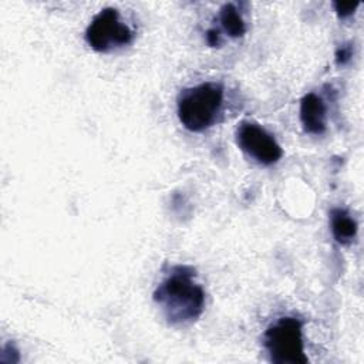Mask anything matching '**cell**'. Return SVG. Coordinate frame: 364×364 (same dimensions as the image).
Listing matches in <instances>:
<instances>
[{
  "instance_id": "obj_4",
  "label": "cell",
  "mask_w": 364,
  "mask_h": 364,
  "mask_svg": "<svg viewBox=\"0 0 364 364\" xmlns=\"http://www.w3.org/2000/svg\"><path fill=\"white\" fill-rule=\"evenodd\" d=\"M84 38L97 53H109L132 43L134 31L119 18L114 7L100 10L85 28Z\"/></svg>"
},
{
  "instance_id": "obj_8",
  "label": "cell",
  "mask_w": 364,
  "mask_h": 364,
  "mask_svg": "<svg viewBox=\"0 0 364 364\" xmlns=\"http://www.w3.org/2000/svg\"><path fill=\"white\" fill-rule=\"evenodd\" d=\"M219 23L232 38H239L246 34L245 20L233 3H225L219 9Z\"/></svg>"
},
{
  "instance_id": "obj_6",
  "label": "cell",
  "mask_w": 364,
  "mask_h": 364,
  "mask_svg": "<svg viewBox=\"0 0 364 364\" xmlns=\"http://www.w3.org/2000/svg\"><path fill=\"white\" fill-rule=\"evenodd\" d=\"M326 104L316 92H307L300 100V122L304 132L310 135H323L327 129Z\"/></svg>"
},
{
  "instance_id": "obj_7",
  "label": "cell",
  "mask_w": 364,
  "mask_h": 364,
  "mask_svg": "<svg viewBox=\"0 0 364 364\" xmlns=\"http://www.w3.org/2000/svg\"><path fill=\"white\" fill-rule=\"evenodd\" d=\"M330 229L334 240L343 246L351 245L357 236V220L344 208H333L330 210Z\"/></svg>"
},
{
  "instance_id": "obj_3",
  "label": "cell",
  "mask_w": 364,
  "mask_h": 364,
  "mask_svg": "<svg viewBox=\"0 0 364 364\" xmlns=\"http://www.w3.org/2000/svg\"><path fill=\"white\" fill-rule=\"evenodd\" d=\"M263 346L274 364H306L303 323L294 316H284L272 323L263 333Z\"/></svg>"
},
{
  "instance_id": "obj_5",
  "label": "cell",
  "mask_w": 364,
  "mask_h": 364,
  "mask_svg": "<svg viewBox=\"0 0 364 364\" xmlns=\"http://www.w3.org/2000/svg\"><path fill=\"white\" fill-rule=\"evenodd\" d=\"M235 139L237 146L259 165H274L283 156V149L276 138L256 121H240L235 131Z\"/></svg>"
},
{
  "instance_id": "obj_11",
  "label": "cell",
  "mask_w": 364,
  "mask_h": 364,
  "mask_svg": "<svg viewBox=\"0 0 364 364\" xmlns=\"http://www.w3.org/2000/svg\"><path fill=\"white\" fill-rule=\"evenodd\" d=\"M205 37H206V43H208L210 47H220L222 40H220L219 30H216V28H209V30L206 31Z\"/></svg>"
},
{
  "instance_id": "obj_1",
  "label": "cell",
  "mask_w": 364,
  "mask_h": 364,
  "mask_svg": "<svg viewBox=\"0 0 364 364\" xmlns=\"http://www.w3.org/2000/svg\"><path fill=\"white\" fill-rule=\"evenodd\" d=\"M196 270L186 264L169 269L154 290V303L169 326H188L205 310V290L196 280Z\"/></svg>"
},
{
  "instance_id": "obj_2",
  "label": "cell",
  "mask_w": 364,
  "mask_h": 364,
  "mask_svg": "<svg viewBox=\"0 0 364 364\" xmlns=\"http://www.w3.org/2000/svg\"><path fill=\"white\" fill-rule=\"evenodd\" d=\"M223 97V85L216 81H206L181 90L176 98L179 122L191 132H202L210 128L220 114Z\"/></svg>"
},
{
  "instance_id": "obj_9",
  "label": "cell",
  "mask_w": 364,
  "mask_h": 364,
  "mask_svg": "<svg viewBox=\"0 0 364 364\" xmlns=\"http://www.w3.org/2000/svg\"><path fill=\"white\" fill-rule=\"evenodd\" d=\"M358 6H360L358 1H354V3L334 1V3H333V7H334V10H336V14H337L340 18H346V17L353 16Z\"/></svg>"
},
{
  "instance_id": "obj_10",
  "label": "cell",
  "mask_w": 364,
  "mask_h": 364,
  "mask_svg": "<svg viewBox=\"0 0 364 364\" xmlns=\"http://www.w3.org/2000/svg\"><path fill=\"white\" fill-rule=\"evenodd\" d=\"M336 64L337 65H344L347 64L351 57H353V46L351 44H343L336 50Z\"/></svg>"
}]
</instances>
